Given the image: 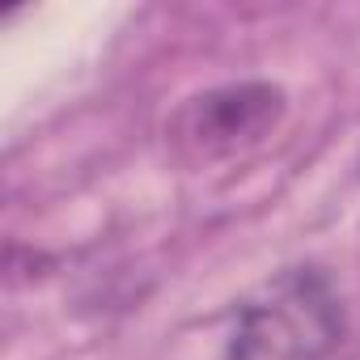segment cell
I'll return each instance as SVG.
<instances>
[{
	"instance_id": "cell-1",
	"label": "cell",
	"mask_w": 360,
	"mask_h": 360,
	"mask_svg": "<svg viewBox=\"0 0 360 360\" xmlns=\"http://www.w3.org/2000/svg\"><path fill=\"white\" fill-rule=\"evenodd\" d=\"M343 326V301L330 276L318 267H288L238 309L225 360H326Z\"/></svg>"
},
{
	"instance_id": "cell-2",
	"label": "cell",
	"mask_w": 360,
	"mask_h": 360,
	"mask_svg": "<svg viewBox=\"0 0 360 360\" xmlns=\"http://www.w3.org/2000/svg\"><path fill=\"white\" fill-rule=\"evenodd\" d=\"M288 98L271 81H233L187 98L165 123V140L178 161L208 165L259 148L284 123Z\"/></svg>"
}]
</instances>
